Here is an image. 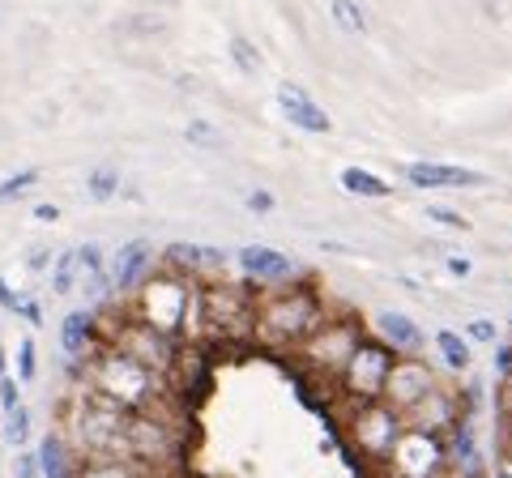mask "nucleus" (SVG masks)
<instances>
[{
  "label": "nucleus",
  "mask_w": 512,
  "mask_h": 478,
  "mask_svg": "<svg viewBox=\"0 0 512 478\" xmlns=\"http://www.w3.org/2000/svg\"><path fill=\"white\" fill-rule=\"evenodd\" d=\"M227 47H231V60L239 65V73H261L265 60H261V52H256V47H252L244 35H235Z\"/></svg>",
  "instance_id": "cd10ccee"
},
{
  "label": "nucleus",
  "mask_w": 512,
  "mask_h": 478,
  "mask_svg": "<svg viewBox=\"0 0 512 478\" xmlns=\"http://www.w3.org/2000/svg\"><path fill=\"white\" fill-rule=\"evenodd\" d=\"M35 218H39V222H56L60 210H56V205H35Z\"/></svg>",
  "instance_id": "79ce46f5"
},
{
  "label": "nucleus",
  "mask_w": 512,
  "mask_h": 478,
  "mask_svg": "<svg viewBox=\"0 0 512 478\" xmlns=\"http://www.w3.org/2000/svg\"><path fill=\"white\" fill-rule=\"evenodd\" d=\"M39 376V359H35V342L22 338L18 342V385H30Z\"/></svg>",
  "instance_id": "7c9ffc66"
},
{
  "label": "nucleus",
  "mask_w": 512,
  "mask_h": 478,
  "mask_svg": "<svg viewBox=\"0 0 512 478\" xmlns=\"http://www.w3.org/2000/svg\"><path fill=\"white\" fill-rule=\"evenodd\" d=\"M252 321H256V333H261L265 342L291 346V342L308 338V333L325 321V312H320L312 291L295 286V291H278V295L261 299V304L252 308Z\"/></svg>",
  "instance_id": "7ed1b4c3"
},
{
  "label": "nucleus",
  "mask_w": 512,
  "mask_h": 478,
  "mask_svg": "<svg viewBox=\"0 0 512 478\" xmlns=\"http://www.w3.org/2000/svg\"><path fill=\"white\" fill-rule=\"evenodd\" d=\"M278 107H282V116L291 120L295 129H303V133H329L333 129L329 111L320 107L303 86H295V82H282L278 86Z\"/></svg>",
  "instance_id": "f8f14e48"
},
{
  "label": "nucleus",
  "mask_w": 512,
  "mask_h": 478,
  "mask_svg": "<svg viewBox=\"0 0 512 478\" xmlns=\"http://www.w3.org/2000/svg\"><path fill=\"white\" fill-rule=\"evenodd\" d=\"M393 350L384 346V342H359L355 346V355L346 359V368H342V385L346 393L355 397V402H380V393H384V380H389V368H393Z\"/></svg>",
  "instance_id": "20e7f679"
},
{
  "label": "nucleus",
  "mask_w": 512,
  "mask_h": 478,
  "mask_svg": "<svg viewBox=\"0 0 512 478\" xmlns=\"http://www.w3.org/2000/svg\"><path fill=\"white\" fill-rule=\"evenodd\" d=\"M13 478H39V457L30 449H18V457H13Z\"/></svg>",
  "instance_id": "72a5a7b5"
},
{
  "label": "nucleus",
  "mask_w": 512,
  "mask_h": 478,
  "mask_svg": "<svg viewBox=\"0 0 512 478\" xmlns=\"http://www.w3.org/2000/svg\"><path fill=\"white\" fill-rule=\"evenodd\" d=\"M329 13L346 35H367V13L355 5V0H329Z\"/></svg>",
  "instance_id": "4be33fe9"
},
{
  "label": "nucleus",
  "mask_w": 512,
  "mask_h": 478,
  "mask_svg": "<svg viewBox=\"0 0 512 478\" xmlns=\"http://www.w3.org/2000/svg\"><path fill=\"white\" fill-rule=\"evenodd\" d=\"M77 478H141V466L128 457H82Z\"/></svg>",
  "instance_id": "6ab92c4d"
},
{
  "label": "nucleus",
  "mask_w": 512,
  "mask_h": 478,
  "mask_svg": "<svg viewBox=\"0 0 512 478\" xmlns=\"http://www.w3.org/2000/svg\"><path fill=\"white\" fill-rule=\"evenodd\" d=\"M86 193L94 201H111L120 193V171H111V167H99V171H90L86 175Z\"/></svg>",
  "instance_id": "393cba45"
},
{
  "label": "nucleus",
  "mask_w": 512,
  "mask_h": 478,
  "mask_svg": "<svg viewBox=\"0 0 512 478\" xmlns=\"http://www.w3.org/2000/svg\"><path fill=\"white\" fill-rule=\"evenodd\" d=\"M470 261L466 257H448V274H453V278H470Z\"/></svg>",
  "instance_id": "ea45409f"
},
{
  "label": "nucleus",
  "mask_w": 512,
  "mask_h": 478,
  "mask_svg": "<svg viewBox=\"0 0 512 478\" xmlns=\"http://www.w3.org/2000/svg\"><path fill=\"white\" fill-rule=\"evenodd\" d=\"M342 188L350 197H367V201H380V197H389L393 188L380 180V175H372V171H363V167H346L342 171Z\"/></svg>",
  "instance_id": "aec40b11"
},
{
  "label": "nucleus",
  "mask_w": 512,
  "mask_h": 478,
  "mask_svg": "<svg viewBox=\"0 0 512 478\" xmlns=\"http://www.w3.org/2000/svg\"><path fill=\"white\" fill-rule=\"evenodd\" d=\"M0 376H9V359H5V350H0Z\"/></svg>",
  "instance_id": "c03bdc74"
},
{
  "label": "nucleus",
  "mask_w": 512,
  "mask_h": 478,
  "mask_svg": "<svg viewBox=\"0 0 512 478\" xmlns=\"http://www.w3.org/2000/svg\"><path fill=\"white\" fill-rule=\"evenodd\" d=\"M18 316H22V321H30V325H43V312H39V304H35V299H26Z\"/></svg>",
  "instance_id": "a19ab883"
},
{
  "label": "nucleus",
  "mask_w": 512,
  "mask_h": 478,
  "mask_svg": "<svg viewBox=\"0 0 512 478\" xmlns=\"http://www.w3.org/2000/svg\"><path fill=\"white\" fill-rule=\"evenodd\" d=\"M389 466L397 478H440L444 470V444L436 432H419V427H406L397 436Z\"/></svg>",
  "instance_id": "39448f33"
},
{
  "label": "nucleus",
  "mask_w": 512,
  "mask_h": 478,
  "mask_svg": "<svg viewBox=\"0 0 512 478\" xmlns=\"http://www.w3.org/2000/svg\"><path fill=\"white\" fill-rule=\"evenodd\" d=\"M197 312V291H192V282L180 278V274H150L146 282L137 286V321L150 325L154 333H163V338H180L188 329V316Z\"/></svg>",
  "instance_id": "f03ea898"
},
{
  "label": "nucleus",
  "mask_w": 512,
  "mask_h": 478,
  "mask_svg": "<svg viewBox=\"0 0 512 478\" xmlns=\"http://www.w3.org/2000/svg\"><path fill=\"white\" fill-rule=\"evenodd\" d=\"M239 269H244V278L252 282H265V286H286L295 274H299V261H291L286 252L278 248H265V244H248L239 248Z\"/></svg>",
  "instance_id": "9b49d317"
},
{
  "label": "nucleus",
  "mask_w": 512,
  "mask_h": 478,
  "mask_svg": "<svg viewBox=\"0 0 512 478\" xmlns=\"http://www.w3.org/2000/svg\"><path fill=\"white\" fill-rule=\"evenodd\" d=\"M26 265H30V269H47V265H52V248H35V252L26 257Z\"/></svg>",
  "instance_id": "58836bf2"
},
{
  "label": "nucleus",
  "mask_w": 512,
  "mask_h": 478,
  "mask_svg": "<svg viewBox=\"0 0 512 478\" xmlns=\"http://www.w3.org/2000/svg\"><path fill=\"white\" fill-rule=\"evenodd\" d=\"M359 329L355 325H346V321H320L308 338H303V355H308L316 368H329V372H342L346 368V359L355 355V346H359Z\"/></svg>",
  "instance_id": "6e6552de"
},
{
  "label": "nucleus",
  "mask_w": 512,
  "mask_h": 478,
  "mask_svg": "<svg viewBox=\"0 0 512 478\" xmlns=\"http://www.w3.org/2000/svg\"><path fill=\"white\" fill-rule=\"evenodd\" d=\"M5 440L13 444V449H26V444H30V410L26 406L5 414Z\"/></svg>",
  "instance_id": "bb28decb"
},
{
  "label": "nucleus",
  "mask_w": 512,
  "mask_h": 478,
  "mask_svg": "<svg viewBox=\"0 0 512 478\" xmlns=\"http://www.w3.org/2000/svg\"><path fill=\"white\" fill-rule=\"evenodd\" d=\"M22 304H26V295H18V291H13V286H9V278H0V308L18 316V312H22Z\"/></svg>",
  "instance_id": "c9c22d12"
},
{
  "label": "nucleus",
  "mask_w": 512,
  "mask_h": 478,
  "mask_svg": "<svg viewBox=\"0 0 512 478\" xmlns=\"http://www.w3.org/2000/svg\"><path fill=\"white\" fill-rule=\"evenodd\" d=\"M453 453H457V461H461V470H466L470 478L483 470V461H478V449H474V432L470 427H457V436H453Z\"/></svg>",
  "instance_id": "a878e982"
},
{
  "label": "nucleus",
  "mask_w": 512,
  "mask_h": 478,
  "mask_svg": "<svg viewBox=\"0 0 512 478\" xmlns=\"http://www.w3.org/2000/svg\"><path fill=\"white\" fill-rule=\"evenodd\" d=\"M163 261L171 265V274L188 278V274H222L231 257L222 248H205V244H171L163 252Z\"/></svg>",
  "instance_id": "2eb2a0df"
},
{
  "label": "nucleus",
  "mask_w": 512,
  "mask_h": 478,
  "mask_svg": "<svg viewBox=\"0 0 512 478\" xmlns=\"http://www.w3.org/2000/svg\"><path fill=\"white\" fill-rule=\"evenodd\" d=\"M116 350H124L133 363H141L146 372H154V376H167L171 372V363H175V342L171 338H163V333H154L150 325H141V321H133V325H124L120 333H116V342H111Z\"/></svg>",
  "instance_id": "0eeeda50"
},
{
  "label": "nucleus",
  "mask_w": 512,
  "mask_h": 478,
  "mask_svg": "<svg viewBox=\"0 0 512 478\" xmlns=\"http://www.w3.org/2000/svg\"><path fill=\"white\" fill-rule=\"evenodd\" d=\"M128 30H137V35H158V30H167V22L163 18H133Z\"/></svg>",
  "instance_id": "4c0bfd02"
},
{
  "label": "nucleus",
  "mask_w": 512,
  "mask_h": 478,
  "mask_svg": "<svg viewBox=\"0 0 512 478\" xmlns=\"http://www.w3.org/2000/svg\"><path fill=\"white\" fill-rule=\"evenodd\" d=\"M427 218L440 222V227H453V231H470V218L457 210H444V205H427Z\"/></svg>",
  "instance_id": "2f4dec72"
},
{
  "label": "nucleus",
  "mask_w": 512,
  "mask_h": 478,
  "mask_svg": "<svg viewBox=\"0 0 512 478\" xmlns=\"http://www.w3.org/2000/svg\"><path fill=\"white\" fill-rule=\"evenodd\" d=\"M402 432H406L402 414H397L393 406H384V402H363L355 410V419H350V436H355V444L367 457H389Z\"/></svg>",
  "instance_id": "423d86ee"
},
{
  "label": "nucleus",
  "mask_w": 512,
  "mask_h": 478,
  "mask_svg": "<svg viewBox=\"0 0 512 478\" xmlns=\"http://www.w3.org/2000/svg\"><path fill=\"white\" fill-rule=\"evenodd\" d=\"M39 184V171L30 167V171H18V175H9V180H0V201H13V197H22L26 188H35Z\"/></svg>",
  "instance_id": "c85d7f7f"
},
{
  "label": "nucleus",
  "mask_w": 512,
  "mask_h": 478,
  "mask_svg": "<svg viewBox=\"0 0 512 478\" xmlns=\"http://www.w3.org/2000/svg\"><path fill=\"white\" fill-rule=\"evenodd\" d=\"M500 478H512V470H504V474H500Z\"/></svg>",
  "instance_id": "49530a36"
},
{
  "label": "nucleus",
  "mask_w": 512,
  "mask_h": 478,
  "mask_svg": "<svg viewBox=\"0 0 512 478\" xmlns=\"http://www.w3.org/2000/svg\"><path fill=\"white\" fill-rule=\"evenodd\" d=\"M73 252H77V274H82V278L103 274V248L99 244H82V248H73Z\"/></svg>",
  "instance_id": "c756f323"
},
{
  "label": "nucleus",
  "mask_w": 512,
  "mask_h": 478,
  "mask_svg": "<svg viewBox=\"0 0 512 478\" xmlns=\"http://www.w3.org/2000/svg\"><path fill=\"white\" fill-rule=\"evenodd\" d=\"M90 393L107 397L111 406H120L124 414H141L154 406V397L163 393V376L146 372L141 363H133L116 346H103L99 355H90Z\"/></svg>",
  "instance_id": "f257e3e1"
},
{
  "label": "nucleus",
  "mask_w": 512,
  "mask_h": 478,
  "mask_svg": "<svg viewBox=\"0 0 512 478\" xmlns=\"http://www.w3.org/2000/svg\"><path fill=\"white\" fill-rule=\"evenodd\" d=\"M376 329H380V338H384V346H389L393 355H419L423 350V329L414 325L406 312H380Z\"/></svg>",
  "instance_id": "dca6fc26"
},
{
  "label": "nucleus",
  "mask_w": 512,
  "mask_h": 478,
  "mask_svg": "<svg viewBox=\"0 0 512 478\" xmlns=\"http://www.w3.org/2000/svg\"><path fill=\"white\" fill-rule=\"evenodd\" d=\"M244 205H248L252 214H274L278 201H274V193H265V188H252V193L244 197Z\"/></svg>",
  "instance_id": "f704fd0d"
},
{
  "label": "nucleus",
  "mask_w": 512,
  "mask_h": 478,
  "mask_svg": "<svg viewBox=\"0 0 512 478\" xmlns=\"http://www.w3.org/2000/svg\"><path fill=\"white\" fill-rule=\"evenodd\" d=\"M94 333H99V321H94V312H69L60 321V346H64V355H86V350L94 346Z\"/></svg>",
  "instance_id": "a211bd4d"
},
{
  "label": "nucleus",
  "mask_w": 512,
  "mask_h": 478,
  "mask_svg": "<svg viewBox=\"0 0 512 478\" xmlns=\"http://www.w3.org/2000/svg\"><path fill=\"white\" fill-rule=\"evenodd\" d=\"M466 338H474V342H495V321H470V325H466Z\"/></svg>",
  "instance_id": "e433bc0d"
},
{
  "label": "nucleus",
  "mask_w": 512,
  "mask_h": 478,
  "mask_svg": "<svg viewBox=\"0 0 512 478\" xmlns=\"http://www.w3.org/2000/svg\"><path fill=\"white\" fill-rule=\"evenodd\" d=\"M406 180L414 188H483L487 175L470 167H453V163H410Z\"/></svg>",
  "instance_id": "4468645a"
},
{
  "label": "nucleus",
  "mask_w": 512,
  "mask_h": 478,
  "mask_svg": "<svg viewBox=\"0 0 512 478\" xmlns=\"http://www.w3.org/2000/svg\"><path fill=\"white\" fill-rule=\"evenodd\" d=\"M436 350L444 355V363H448L453 372H466V368H470V342L461 338V333L440 329V333H436Z\"/></svg>",
  "instance_id": "412c9836"
},
{
  "label": "nucleus",
  "mask_w": 512,
  "mask_h": 478,
  "mask_svg": "<svg viewBox=\"0 0 512 478\" xmlns=\"http://www.w3.org/2000/svg\"><path fill=\"white\" fill-rule=\"evenodd\" d=\"M35 457H39V474L43 478H77V457H73V444H69L64 432H47L39 440Z\"/></svg>",
  "instance_id": "f3484780"
},
{
  "label": "nucleus",
  "mask_w": 512,
  "mask_h": 478,
  "mask_svg": "<svg viewBox=\"0 0 512 478\" xmlns=\"http://www.w3.org/2000/svg\"><path fill=\"white\" fill-rule=\"evenodd\" d=\"M154 274V248L146 244V239H133V244H124L116 252V261H111V286H116L120 295H133L141 282H146Z\"/></svg>",
  "instance_id": "ddd939ff"
},
{
  "label": "nucleus",
  "mask_w": 512,
  "mask_h": 478,
  "mask_svg": "<svg viewBox=\"0 0 512 478\" xmlns=\"http://www.w3.org/2000/svg\"><path fill=\"white\" fill-rule=\"evenodd\" d=\"M146 5H171V0H146Z\"/></svg>",
  "instance_id": "a18cd8bd"
},
{
  "label": "nucleus",
  "mask_w": 512,
  "mask_h": 478,
  "mask_svg": "<svg viewBox=\"0 0 512 478\" xmlns=\"http://www.w3.org/2000/svg\"><path fill=\"white\" fill-rule=\"evenodd\" d=\"M77 282V252H60L52 257V295H69Z\"/></svg>",
  "instance_id": "5701e85b"
},
{
  "label": "nucleus",
  "mask_w": 512,
  "mask_h": 478,
  "mask_svg": "<svg viewBox=\"0 0 512 478\" xmlns=\"http://www.w3.org/2000/svg\"><path fill=\"white\" fill-rule=\"evenodd\" d=\"M22 406V385H18V376H0V410H18Z\"/></svg>",
  "instance_id": "473e14b6"
},
{
  "label": "nucleus",
  "mask_w": 512,
  "mask_h": 478,
  "mask_svg": "<svg viewBox=\"0 0 512 478\" xmlns=\"http://www.w3.org/2000/svg\"><path fill=\"white\" fill-rule=\"evenodd\" d=\"M431 389H436V385H431V372L423 368V363L419 359H402V363H393V368H389V380H384L380 397L393 410H414Z\"/></svg>",
  "instance_id": "9d476101"
},
{
  "label": "nucleus",
  "mask_w": 512,
  "mask_h": 478,
  "mask_svg": "<svg viewBox=\"0 0 512 478\" xmlns=\"http://www.w3.org/2000/svg\"><path fill=\"white\" fill-rule=\"evenodd\" d=\"M184 137L192 141V146H201V150H227V137H222V129H214L210 120H188Z\"/></svg>",
  "instance_id": "b1692460"
},
{
  "label": "nucleus",
  "mask_w": 512,
  "mask_h": 478,
  "mask_svg": "<svg viewBox=\"0 0 512 478\" xmlns=\"http://www.w3.org/2000/svg\"><path fill=\"white\" fill-rule=\"evenodd\" d=\"M171 427L163 419H154L150 410H141V414H128L124 419V453H133L141 461H163L171 453Z\"/></svg>",
  "instance_id": "1a4fd4ad"
},
{
  "label": "nucleus",
  "mask_w": 512,
  "mask_h": 478,
  "mask_svg": "<svg viewBox=\"0 0 512 478\" xmlns=\"http://www.w3.org/2000/svg\"><path fill=\"white\" fill-rule=\"evenodd\" d=\"M500 376H512V346H500Z\"/></svg>",
  "instance_id": "37998d69"
}]
</instances>
